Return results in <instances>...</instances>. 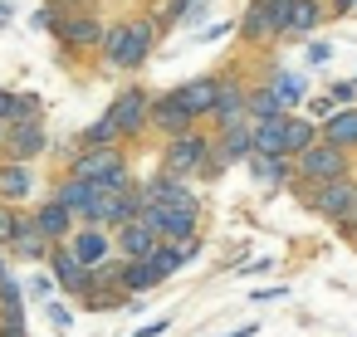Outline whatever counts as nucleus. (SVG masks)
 Returning <instances> with one entry per match:
<instances>
[{
  "mask_svg": "<svg viewBox=\"0 0 357 337\" xmlns=\"http://www.w3.org/2000/svg\"><path fill=\"white\" fill-rule=\"evenodd\" d=\"M250 171L259 186H289L298 176V162L294 157H250Z\"/></svg>",
  "mask_w": 357,
  "mask_h": 337,
  "instance_id": "26",
  "label": "nucleus"
},
{
  "mask_svg": "<svg viewBox=\"0 0 357 337\" xmlns=\"http://www.w3.org/2000/svg\"><path fill=\"white\" fill-rule=\"evenodd\" d=\"M93 147H123V132H118L113 113H103L98 123H89V127L79 132V142H74V157H79V152H93ZM74 157H69V162H74Z\"/></svg>",
  "mask_w": 357,
  "mask_h": 337,
  "instance_id": "25",
  "label": "nucleus"
},
{
  "mask_svg": "<svg viewBox=\"0 0 357 337\" xmlns=\"http://www.w3.org/2000/svg\"><path fill=\"white\" fill-rule=\"evenodd\" d=\"M103 35H108V25H103V20H93V15H69V20H59V40H64L74 54L103 49Z\"/></svg>",
  "mask_w": 357,
  "mask_h": 337,
  "instance_id": "13",
  "label": "nucleus"
},
{
  "mask_svg": "<svg viewBox=\"0 0 357 337\" xmlns=\"http://www.w3.org/2000/svg\"><path fill=\"white\" fill-rule=\"evenodd\" d=\"M323 142V127H313L308 118H294L289 113V157H303L308 147H318Z\"/></svg>",
  "mask_w": 357,
  "mask_h": 337,
  "instance_id": "29",
  "label": "nucleus"
},
{
  "mask_svg": "<svg viewBox=\"0 0 357 337\" xmlns=\"http://www.w3.org/2000/svg\"><path fill=\"white\" fill-rule=\"evenodd\" d=\"M20 220H25V215H20L15 205H6V201H0V249H6V254H10V240H15Z\"/></svg>",
  "mask_w": 357,
  "mask_h": 337,
  "instance_id": "33",
  "label": "nucleus"
},
{
  "mask_svg": "<svg viewBox=\"0 0 357 337\" xmlns=\"http://www.w3.org/2000/svg\"><path fill=\"white\" fill-rule=\"evenodd\" d=\"M50 274H54V283H59L64 293H74L79 303H84L89 288H93V269L74 254V244H54V254H50Z\"/></svg>",
  "mask_w": 357,
  "mask_h": 337,
  "instance_id": "9",
  "label": "nucleus"
},
{
  "mask_svg": "<svg viewBox=\"0 0 357 337\" xmlns=\"http://www.w3.org/2000/svg\"><path fill=\"white\" fill-rule=\"evenodd\" d=\"M264 118H284V98L274 93V84L250 93V123H264Z\"/></svg>",
  "mask_w": 357,
  "mask_h": 337,
  "instance_id": "30",
  "label": "nucleus"
},
{
  "mask_svg": "<svg viewBox=\"0 0 357 337\" xmlns=\"http://www.w3.org/2000/svg\"><path fill=\"white\" fill-rule=\"evenodd\" d=\"M289 15H294V0H250V10L240 15V40L245 45L279 40L289 35Z\"/></svg>",
  "mask_w": 357,
  "mask_h": 337,
  "instance_id": "3",
  "label": "nucleus"
},
{
  "mask_svg": "<svg viewBox=\"0 0 357 337\" xmlns=\"http://www.w3.org/2000/svg\"><path fill=\"white\" fill-rule=\"evenodd\" d=\"M308 210L313 215H323V220H333L337 230L357 215V176H342V181H323V186H308Z\"/></svg>",
  "mask_w": 357,
  "mask_h": 337,
  "instance_id": "4",
  "label": "nucleus"
},
{
  "mask_svg": "<svg viewBox=\"0 0 357 337\" xmlns=\"http://www.w3.org/2000/svg\"><path fill=\"white\" fill-rule=\"evenodd\" d=\"M152 108H157V98H152L147 88H123V93L108 103V113H113L123 142H128V137H142V132L152 127Z\"/></svg>",
  "mask_w": 357,
  "mask_h": 337,
  "instance_id": "6",
  "label": "nucleus"
},
{
  "mask_svg": "<svg viewBox=\"0 0 357 337\" xmlns=\"http://www.w3.org/2000/svg\"><path fill=\"white\" fill-rule=\"evenodd\" d=\"M10 254H20V259H35V264H50V254H54V240L35 225V215H25L20 220V230H15V240H10Z\"/></svg>",
  "mask_w": 357,
  "mask_h": 337,
  "instance_id": "19",
  "label": "nucleus"
},
{
  "mask_svg": "<svg viewBox=\"0 0 357 337\" xmlns=\"http://www.w3.org/2000/svg\"><path fill=\"white\" fill-rule=\"evenodd\" d=\"M323 142L342 147V152H357V108H337L333 118H323Z\"/></svg>",
  "mask_w": 357,
  "mask_h": 337,
  "instance_id": "24",
  "label": "nucleus"
},
{
  "mask_svg": "<svg viewBox=\"0 0 357 337\" xmlns=\"http://www.w3.org/2000/svg\"><path fill=\"white\" fill-rule=\"evenodd\" d=\"M157 20L152 15H137V20H123V25H108V35H103V64L108 69H118V74H132V69H142V59L152 54V40H157Z\"/></svg>",
  "mask_w": 357,
  "mask_h": 337,
  "instance_id": "1",
  "label": "nucleus"
},
{
  "mask_svg": "<svg viewBox=\"0 0 357 337\" xmlns=\"http://www.w3.org/2000/svg\"><path fill=\"white\" fill-rule=\"evenodd\" d=\"M162 279H172V269L152 254V259H123V293H147Z\"/></svg>",
  "mask_w": 357,
  "mask_h": 337,
  "instance_id": "20",
  "label": "nucleus"
},
{
  "mask_svg": "<svg viewBox=\"0 0 357 337\" xmlns=\"http://www.w3.org/2000/svg\"><path fill=\"white\" fill-rule=\"evenodd\" d=\"M40 108H45V103H40L35 93H15V123H10V127H20V123H40Z\"/></svg>",
  "mask_w": 357,
  "mask_h": 337,
  "instance_id": "34",
  "label": "nucleus"
},
{
  "mask_svg": "<svg viewBox=\"0 0 357 337\" xmlns=\"http://www.w3.org/2000/svg\"><path fill=\"white\" fill-rule=\"evenodd\" d=\"M6 137H10V123H0V147H6Z\"/></svg>",
  "mask_w": 357,
  "mask_h": 337,
  "instance_id": "43",
  "label": "nucleus"
},
{
  "mask_svg": "<svg viewBox=\"0 0 357 337\" xmlns=\"http://www.w3.org/2000/svg\"><path fill=\"white\" fill-rule=\"evenodd\" d=\"M0 337H30L25 322H0Z\"/></svg>",
  "mask_w": 357,
  "mask_h": 337,
  "instance_id": "38",
  "label": "nucleus"
},
{
  "mask_svg": "<svg viewBox=\"0 0 357 337\" xmlns=\"http://www.w3.org/2000/svg\"><path fill=\"white\" fill-rule=\"evenodd\" d=\"M69 244H74V254H79V259H84L89 269L108 264V259H113V249H118V240H113L108 230H98V225H79Z\"/></svg>",
  "mask_w": 357,
  "mask_h": 337,
  "instance_id": "17",
  "label": "nucleus"
},
{
  "mask_svg": "<svg viewBox=\"0 0 357 337\" xmlns=\"http://www.w3.org/2000/svg\"><path fill=\"white\" fill-rule=\"evenodd\" d=\"M323 25V0H294V15H289V35L294 40H308L313 30Z\"/></svg>",
  "mask_w": 357,
  "mask_h": 337,
  "instance_id": "28",
  "label": "nucleus"
},
{
  "mask_svg": "<svg viewBox=\"0 0 357 337\" xmlns=\"http://www.w3.org/2000/svg\"><path fill=\"white\" fill-rule=\"evenodd\" d=\"M50 322H54V327H59V332H64V327H69V313H64V303H50Z\"/></svg>",
  "mask_w": 357,
  "mask_h": 337,
  "instance_id": "35",
  "label": "nucleus"
},
{
  "mask_svg": "<svg viewBox=\"0 0 357 337\" xmlns=\"http://www.w3.org/2000/svg\"><path fill=\"white\" fill-rule=\"evenodd\" d=\"M162 244H167V240H162L142 215H137L132 225H123V230H118V254H123V259H152Z\"/></svg>",
  "mask_w": 357,
  "mask_h": 337,
  "instance_id": "16",
  "label": "nucleus"
},
{
  "mask_svg": "<svg viewBox=\"0 0 357 337\" xmlns=\"http://www.w3.org/2000/svg\"><path fill=\"white\" fill-rule=\"evenodd\" d=\"M269 84H274V93L284 98V108H294V103L303 98V79H298V74H289V69H279Z\"/></svg>",
  "mask_w": 357,
  "mask_h": 337,
  "instance_id": "32",
  "label": "nucleus"
},
{
  "mask_svg": "<svg viewBox=\"0 0 357 337\" xmlns=\"http://www.w3.org/2000/svg\"><path fill=\"white\" fill-rule=\"evenodd\" d=\"M45 147H50V137H45V127L40 123H20V127H10V137H6V162H40L45 157Z\"/></svg>",
  "mask_w": 357,
  "mask_h": 337,
  "instance_id": "11",
  "label": "nucleus"
},
{
  "mask_svg": "<svg viewBox=\"0 0 357 337\" xmlns=\"http://www.w3.org/2000/svg\"><path fill=\"white\" fill-rule=\"evenodd\" d=\"M211 123H215L220 132L250 123V93H245L240 84H225V88H220V103H215V113H211Z\"/></svg>",
  "mask_w": 357,
  "mask_h": 337,
  "instance_id": "21",
  "label": "nucleus"
},
{
  "mask_svg": "<svg viewBox=\"0 0 357 337\" xmlns=\"http://www.w3.org/2000/svg\"><path fill=\"white\" fill-rule=\"evenodd\" d=\"M69 176H79V181H118V176H128V157H123V147H93V152H79L69 162Z\"/></svg>",
  "mask_w": 357,
  "mask_h": 337,
  "instance_id": "8",
  "label": "nucleus"
},
{
  "mask_svg": "<svg viewBox=\"0 0 357 337\" xmlns=\"http://www.w3.org/2000/svg\"><path fill=\"white\" fill-rule=\"evenodd\" d=\"M333 10H337V15H347V10H357V0H333Z\"/></svg>",
  "mask_w": 357,
  "mask_h": 337,
  "instance_id": "40",
  "label": "nucleus"
},
{
  "mask_svg": "<svg viewBox=\"0 0 357 337\" xmlns=\"http://www.w3.org/2000/svg\"><path fill=\"white\" fill-rule=\"evenodd\" d=\"M191 6H206V0H191Z\"/></svg>",
  "mask_w": 357,
  "mask_h": 337,
  "instance_id": "44",
  "label": "nucleus"
},
{
  "mask_svg": "<svg viewBox=\"0 0 357 337\" xmlns=\"http://www.w3.org/2000/svg\"><path fill=\"white\" fill-rule=\"evenodd\" d=\"M250 157H255V123L225 127L215 137V166H235V162H250Z\"/></svg>",
  "mask_w": 357,
  "mask_h": 337,
  "instance_id": "18",
  "label": "nucleus"
},
{
  "mask_svg": "<svg viewBox=\"0 0 357 337\" xmlns=\"http://www.w3.org/2000/svg\"><path fill=\"white\" fill-rule=\"evenodd\" d=\"M167 332V318H157V322H147V327H137V337H162Z\"/></svg>",
  "mask_w": 357,
  "mask_h": 337,
  "instance_id": "37",
  "label": "nucleus"
},
{
  "mask_svg": "<svg viewBox=\"0 0 357 337\" xmlns=\"http://www.w3.org/2000/svg\"><path fill=\"white\" fill-rule=\"evenodd\" d=\"M294 162H298V181H308V186H323V181H342V176H352V152L328 147V142L308 147V152L294 157Z\"/></svg>",
  "mask_w": 357,
  "mask_h": 337,
  "instance_id": "5",
  "label": "nucleus"
},
{
  "mask_svg": "<svg viewBox=\"0 0 357 337\" xmlns=\"http://www.w3.org/2000/svg\"><path fill=\"white\" fill-rule=\"evenodd\" d=\"M54 201H64L79 220H89V210H93V201H98V181H79V176H64L59 186H54Z\"/></svg>",
  "mask_w": 357,
  "mask_h": 337,
  "instance_id": "23",
  "label": "nucleus"
},
{
  "mask_svg": "<svg viewBox=\"0 0 357 337\" xmlns=\"http://www.w3.org/2000/svg\"><path fill=\"white\" fill-rule=\"evenodd\" d=\"M142 205H196V191H191V181L162 171V176L142 181Z\"/></svg>",
  "mask_w": 357,
  "mask_h": 337,
  "instance_id": "14",
  "label": "nucleus"
},
{
  "mask_svg": "<svg viewBox=\"0 0 357 337\" xmlns=\"http://www.w3.org/2000/svg\"><path fill=\"white\" fill-rule=\"evenodd\" d=\"M142 220L167 240V244H181V240H196V220H201V201L196 205H142Z\"/></svg>",
  "mask_w": 357,
  "mask_h": 337,
  "instance_id": "7",
  "label": "nucleus"
},
{
  "mask_svg": "<svg viewBox=\"0 0 357 337\" xmlns=\"http://www.w3.org/2000/svg\"><path fill=\"white\" fill-rule=\"evenodd\" d=\"M10 20V6H6V0H0V25H6Z\"/></svg>",
  "mask_w": 357,
  "mask_h": 337,
  "instance_id": "42",
  "label": "nucleus"
},
{
  "mask_svg": "<svg viewBox=\"0 0 357 337\" xmlns=\"http://www.w3.org/2000/svg\"><path fill=\"white\" fill-rule=\"evenodd\" d=\"M342 240H352V244H357V215H352V220L342 225Z\"/></svg>",
  "mask_w": 357,
  "mask_h": 337,
  "instance_id": "39",
  "label": "nucleus"
},
{
  "mask_svg": "<svg viewBox=\"0 0 357 337\" xmlns=\"http://www.w3.org/2000/svg\"><path fill=\"white\" fill-rule=\"evenodd\" d=\"M162 171L181 176V181L215 176V171H220V166H215V137H211V132H201V127H191V132L172 137V142L162 147Z\"/></svg>",
  "mask_w": 357,
  "mask_h": 337,
  "instance_id": "2",
  "label": "nucleus"
},
{
  "mask_svg": "<svg viewBox=\"0 0 357 337\" xmlns=\"http://www.w3.org/2000/svg\"><path fill=\"white\" fill-rule=\"evenodd\" d=\"M201 118L191 113V103H186V93L181 88H172V93H162L157 98V108H152V127L157 132H167V137H181V132H191Z\"/></svg>",
  "mask_w": 357,
  "mask_h": 337,
  "instance_id": "10",
  "label": "nucleus"
},
{
  "mask_svg": "<svg viewBox=\"0 0 357 337\" xmlns=\"http://www.w3.org/2000/svg\"><path fill=\"white\" fill-rule=\"evenodd\" d=\"M220 79H191V84H181V93H186V103H191V113L196 118H206L211 123V113H215V103H220Z\"/></svg>",
  "mask_w": 357,
  "mask_h": 337,
  "instance_id": "27",
  "label": "nucleus"
},
{
  "mask_svg": "<svg viewBox=\"0 0 357 337\" xmlns=\"http://www.w3.org/2000/svg\"><path fill=\"white\" fill-rule=\"evenodd\" d=\"M255 157H289V113L255 123Z\"/></svg>",
  "mask_w": 357,
  "mask_h": 337,
  "instance_id": "22",
  "label": "nucleus"
},
{
  "mask_svg": "<svg viewBox=\"0 0 357 337\" xmlns=\"http://www.w3.org/2000/svg\"><path fill=\"white\" fill-rule=\"evenodd\" d=\"M74 220H79V215H74V210H69L64 201H54V196L35 205V225H40V230H45V235H50L54 244H69V240H74V230H79Z\"/></svg>",
  "mask_w": 357,
  "mask_h": 337,
  "instance_id": "15",
  "label": "nucleus"
},
{
  "mask_svg": "<svg viewBox=\"0 0 357 337\" xmlns=\"http://www.w3.org/2000/svg\"><path fill=\"white\" fill-rule=\"evenodd\" d=\"M0 322H25V303H20V283H0Z\"/></svg>",
  "mask_w": 357,
  "mask_h": 337,
  "instance_id": "31",
  "label": "nucleus"
},
{
  "mask_svg": "<svg viewBox=\"0 0 357 337\" xmlns=\"http://www.w3.org/2000/svg\"><path fill=\"white\" fill-rule=\"evenodd\" d=\"M328 54H333L328 45H308V64H328Z\"/></svg>",
  "mask_w": 357,
  "mask_h": 337,
  "instance_id": "36",
  "label": "nucleus"
},
{
  "mask_svg": "<svg viewBox=\"0 0 357 337\" xmlns=\"http://www.w3.org/2000/svg\"><path fill=\"white\" fill-rule=\"evenodd\" d=\"M0 283H10V264H6V249H0Z\"/></svg>",
  "mask_w": 357,
  "mask_h": 337,
  "instance_id": "41",
  "label": "nucleus"
},
{
  "mask_svg": "<svg viewBox=\"0 0 357 337\" xmlns=\"http://www.w3.org/2000/svg\"><path fill=\"white\" fill-rule=\"evenodd\" d=\"M35 166L30 162H0V201L6 205H25L35 201Z\"/></svg>",
  "mask_w": 357,
  "mask_h": 337,
  "instance_id": "12",
  "label": "nucleus"
}]
</instances>
